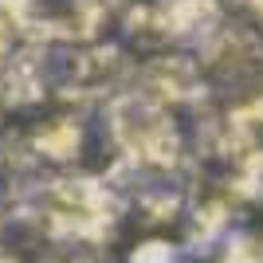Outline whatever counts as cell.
Returning <instances> with one entry per match:
<instances>
[{"mask_svg":"<svg viewBox=\"0 0 263 263\" xmlns=\"http://www.w3.org/2000/svg\"><path fill=\"white\" fill-rule=\"evenodd\" d=\"M130 263H173V252H169V243H142L138 252H134Z\"/></svg>","mask_w":263,"mask_h":263,"instance_id":"cell-3","label":"cell"},{"mask_svg":"<svg viewBox=\"0 0 263 263\" xmlns=\"http://www.w3.org/2000/svg\"><path fill=\"white\" fill-rule=\"evenodd\" d=\"M252 106H255V114H259V126H263V95H259V99L252 102Z\"/></svg>","mask_w":263,"mask_h":263,"instance_id":"cell-5","label":"cell"},{"mask_svg":"<svg viewBox=\"0 0 263 263\" xmlns=\"http://www.w3.org/2000/svg\"><path fill=\"white\" fill-rule=\"evenodd\" d=\"M142 95L154 102L169 106V102H197L204 95V79H200V63L189 55H161L154 63H145L142 71Z\"/></svg>","mask_w":263,"mask_h":263,"instance_id":"cell-1","label":"cell"},{"mask_svg":"<svg viewBox=\"0 0 263 263\" xmlns=\"http://www.w3.org/2000/svg\"><path fill=\"white\" fill-rule=\"evenodd\" d=\"M79 149V126L75 122H67V118H55L47 122L44 130L35 134V154H44V157H75Z\"/></svg>","mask_w":263,"mask_h":263,"instance_id":"cell-2","label":"cell"},{"mask_svg":"<svg viewBox=\"0 0 263 263\" xmlns=\"http://www.w3.org/2000/svg\"><path fill=\"white\" fill-rule=\"evenodd\" d=\"M228 263H263V248H232Z\"/></svg>","mask_w":263,"mask_h":263,"instance_id":"cell-4","label":"cell"}]
</instances>
